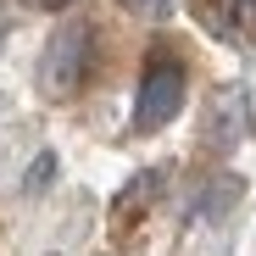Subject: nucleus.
<instances>
[{
    "instance_id": "f03ea898",
    "label": "nucleus",
    "mask_w": 256,
    "mask_h": 256,
    "mask_svg": "<svg viewBox=\"0 0 256 256\" xmlns=\"http://www.w3.org/2000/svg\"><path fill=\"white\" fill-rule=\"evenodd\" d=\"M84 67H90V22H62L50 34L45 56H39V90H45L50 100L72 95L78 78H84Z\"/></svg>"
},
{
    "instance_id": "20e7f679",
    "label": "nucleus",
    "mask_w": 256,
    "mask_h": 256,
    "mask_svg": "<svg viewBox=\"0 0 256 256\" xmlns=\"http://www.w3.org/2000/svg\"><path fill=\"white\" fill-rule=\"evenodd\" d=\"M240 134H245V95L234 90V95H228V112L218 106V134H212V145H223V150H228Z\"/></svg>"
},
{
    "instance_id": "7ed1b4c3",
    "label": "nucleus",
    "mask_w": 256,
    "mask_h": 256,
    "mask_svg": "<svg viewBox=\"0 0 256 256\" xmlns=\"http://www.w3.org/2000/svg\"><path fill=\"white\" fill-rule=\"evenodd\" d=\"M240 195H245V184H240L234 173H223V178H212V184H206V195H200V218H206V223H223L228 212L240 206Z\"/></svg>"
},
{
    "instance_id": "423d86ee",
    "label": "nucleus",
    "mask_w": 256,
    "mask_h": 256,
    "mask_svg": "<svg viewBox=\"0 0 256 256\" xmlns=\"http://www.w3.org/2000/svg\"><path fill=\"white\" fill-rule=\"evenodd\" d=\"M122 6L134 12V17H167V12H173V0H122Z\"/></svg>"
},
{
    "instance_id": "f257e3e1",
    "label": "nucleus",
    "mask_w": 256,
    "mask_h": 256,
    "mask_svg": "<svg viewBox=\"0 0 256 256\" xmlns=\"http://www.w3.org/2000/svg\"><path fill=\"white\" fill-rule=\"evenodd\" d=\"M184 90H190L184 62L150 56V62H145V78H140V95H134V134H156V128H167V122L178 117V106H184Z\"/></svg>"
},
{
    "instance_id": "39448f33",
    "label": "nucleus",
    "mask_w": 256,
    "mask_h": 256,
    "mask_svg": "<svg viewBox=\"0 0 256 256\" xmlns=\"http://www.w3.org/2000/svg\"><path fill=\"white\" fill-rule=\"evenodd\" d=\"M56 173H62L56 150H39V156L28 162V173H22V195H45V190L56 184Z\"/></svg>"
},
{
    "instance_id": "0eeeda50",
    "label": "nucleus",
    "mask_w": 256,
    "mask_h": 256,
    "mask_svg": "<svg viewBox=\"0 0 256 256\" xmlns=\"http://www.w3.org/2000/svg\"><path fill=\"white\" fill-rule=\"evenodd\" d=\"M28 6H34V12H67L72 0H28Z\"/></svg>"
}]
</instances>
